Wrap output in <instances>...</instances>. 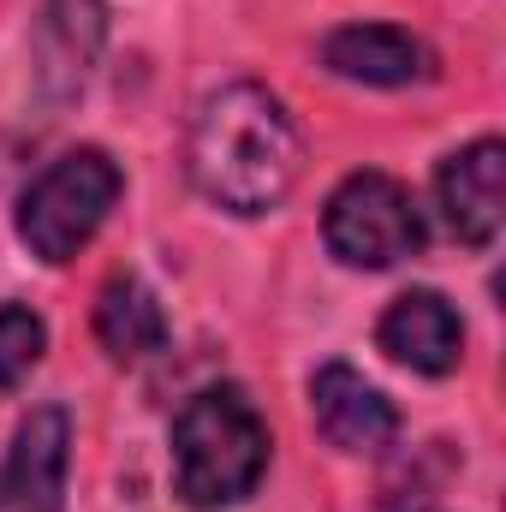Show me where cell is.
<instances>
[{
  "instance_id": "obj_1",
  "label": "cell",
  "mask_w": 506,
  "mask_h": 512,
  "mask_svg": "<svg viewBox=\"0 0 506 512\" xmlns=\"http://www.w3.org/2000/svg\"><path fill=\"white\" fill-rule=\"evenodd\" d=\"M191 185L227 215H268L304 179V131L292 126L286 102L251 78L221 84L197 102L185 131Z\"/></svg>"
},
{
  "instance_id": "obj_2",
  "label": "cell",
  "mask_w": 506,
  "mask_h": 512,
  "mask_svg": "<svg viewBox=\"0 0 506 512\" xmlns=\"http://www.w3.org/2000/svg\"><path fill=\"white\" fill-rule=\"evenodd\" d=\"M268 423L245 387H203L173 417V495L197 512L239 507L268 471Z\"/></svg>"
},
{
  "instance_id": "obj_3",
  "label": "cell",
  "mask_w": 506,
  "mask_h": 512,
  "mask_svg": "<svg viewBox=\"0 0 506 512\" xmlns=\"http://www.w3.org/2000/svg\"><path fill=\"white\" fill-rule=\"evenodd\" d=\"M120 191H126V173L114 167L108 149H90V143L84 149H66L18 197V245L36 256V262H48V268L72 262V256L102 233V221L114 215Z\"/></svg>"
},
{
  "instance_id": "obj_4",
  "label": "cell",
  "mask_w": 506,
  "mask_h": 512,
  "mask_svg": "<svg viewBox=\"0 0 506 512\" xmlns=\"http://www.w3.org/2000/svg\"><path fill=\"white\" fill-rule=\"evenodd\" d=\"M322 239L346 268H393L423 251V209L393 173H352L322 209Z\"/></svg>"
},
{
  "instance_id": "obj_5",
  "label": "cell",
  "mask_w": 506,
  "mask_h": 512,
  "mask_svg": "<svg viewBox=\"0 0 506 512\" xmlns=\"http://www.w3.org/2000/svg\"><path fill=\"white\" fill-rule=\"evenodd\" d=\"M66 459L72 417L60 405H36L0 459V512H66Z\"/></svg>"
},
{
  "instance_id": "obj_6",
  "label": "cell",
  "mask_w": 506,
  "mask_h": 512,
  "mask_svg": "<svg viewBox=\"0 0 506 512\" xmlns=\"http://www.w3.org/2000/svg\"><path fill=\"white\" fill-rule=\"evenodd\" d=\"M108 42V6L102 0H42L36 12V36H30V66H36V90L48 102H72Z\"/></svg>"
},
{
  "instance_id": "obj_7",
  "label": "cell",
  "mask_w": 506,
  "mask_h": 512,
  "mask_svg": "<svg viewBox=\"0 0 506 512\" xmlns=\"http://www.w3.org/2000/svg\"><path fill=\"white\" fill-rule=\"evenodd\" d=\"M501 197H506V149L501 137H477L465 149H453L435 167V203L441 221L459 245L489 251L501 239Z\"/></svg>"
},
{
  "instance_id": "obj_8",
  "label": "cell",
  "mask_w": 506,
  "mask_h": 512,
  "mask_svg": "<svg viewBox=\"0 0 506 512\" xmlns=\"http://www.w3.org/2000/svg\"><path fill=\"white\" fill-rule=\"evenodd\" d=\"M376 346L411 376H453L459 358H465V322L441 292L417 286V292H399L381 310Z\"/></svg>"
},
{
  "instance_id": "obj_9",
  "label": "cell",
  "mask_w": 506,
  "mask_h": 512,
  "mask_svg": "<svg viewBox=\"0 0 506 512\" xmlns=\"http://www.w3.org/2000/svg\"><path fill=\"white\" fill-rule=\"evenodd\" d=\"M322 66L346 84L370 90H405L435 78V48L399 24H340L322 36Z\"/></svg>"
},
{
  "instance_id": "obj_10",
  "label": "cell",
  "mask_w": 506,
  "mask_h": 512,
  "mask_svg": "<svg viewBox=\"0 0 506 512\" xmlns=\"http://www.w3.org/2000/svg\"><path fill=\"white\" fill-rule=\"evenodd\" d=\"M310 417L328 447L340 453H381L399 441V411L376 382H364L352 364H322L310 376Z\"/></svg>"
},
{
  "instance_id": "obj_11",
  "label": "cell",
  "mask_w": 506,
  "mask_h": 512,
  "mask_svg": "<svg viewBox=\"0 0 506 512\" xmlns=\"http://www.w3.org/2000/svg\"><path fill=\"white\" fill-rule=\"evenodd\" d=\"M96 346L114 364H143L167 346V310L137 274H114L96 292Z\"/></svg>"
},
{
  "instance_id": "obj_12",
  "label": "cell",
  "mask_w": 506,
  "mask_h": 512,
  "mask_svg": "<svg viewBox=\"0 0 506 512\" xmlns=\"http://www.w3.org/2000/svg\"><path fill=\"white\" fill-rule=\"evenodd\" d=\"M42 352H48V322L30 304H0V393L30 382Z\"/></svg>"
}]
</instances>
